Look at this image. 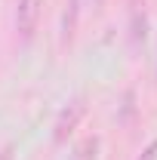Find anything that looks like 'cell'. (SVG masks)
<instances>
[{
	"mask_svg": "<svg viewBox=\"0 0 157 160\" xmlns=\"http://www.w3.org/2000/svg\"><path fill=\"white\" fill-rule=\"evenodd\" d=\"M40 9H43V0H19V6H16V31H19L22 43L34 40V31H37V22H40Z\"/></svg>",
	"mask_w": 157,
	"mask_h": 160,
	"instance_id": "1",
	"label": "cell"
},
{
	"mask_svg": "<svg viewBox=\"0 0 157 160\" xmlns=\"http://www.w3.org/2000/svg\"><path fill=\"white\" fill-rule=\"evenodd\" d=\"M83 111H86L83 102H71V105L59 114V120H56V142H62L65 136H71V129L77 126V120L83 117Z\"/></svg>",
	"mask_w": 157,
	"mask_h": 160,
	"instance_id": "2",
	"label": "cell"
},
{
	"mask_svg": "<svg viewBox=\"0 0 157 160\" xmlns=\"http://www.w3.org/2000/svg\"><path fill=\"white\" fill-rule=\"evenodd\" d=\"M145 28H148V12H145V0H142V3L136 0V3L129 6V40H133V43H142V40H145V34H148Z\"/></svg>",
	"mask_w": 157,
	"mask_h": 160,
	"instance_id": "3",
	"label": "cell"
},
{
	"mask_svg": "<svg viewBox=\"0 0 157 160\" xmlns=\"http://www.w3.org/2000/svg\"><path fill=\"white\" fill-rule=\"evenodd\" d=\"M96 151H99V139H86L77 151L71 154V160H96Z\"/></svg>",
	"mask_w": 157,
	"mask_h": 160,
	"instance_id": "4",
	"label": "cell"
},
{
	"mask_svg": "<svg viewBox=\"0 0 157 160\" xmlns=\"http://www.w3.org/2000/svg\"><path fill=\"white\" fill-rule=\"evenodd\" d=\"M74 25H77V3H71V19L65 16V22H62V40L65 43L74 37Z\"/></svg>",
	"mask_w": 157,
	"mask_h": 160,
	"instance_id": "5",
	"label": "cell"
},
{
	"mask_svg": "<svg viewBox=\"0 0 157 160\" xmlns=\"http://www.w3.org/2000/svg\"><path fill=\"white\" fill-rule=\"evenodd\" d=\"M142 160H157V139L145 148V154H142Z\"/></svg>",
	"mask_w": 157,
	"mask_h": 160,
	"instance_id": "6",
	"label": "cell"
},
{
	"mask_svg": "<svg viewBox=\"0 0 157 160\" xmlns=\"http://www.w3.org/2000/svg\"><path fill=\"white\" fill-rule=\"evenodd\" d=\"M0 160H13V148H6V151L0 154Z\"/></svg>",
	"mask_w": 157,
	"mask_h": 160,
	"instance_id": "7",
	"label": "cell"
},
{
	"mask_svg": "<svg viewBox=\"0 0 157 160\" xmlns=\"http://www.w3.org/2000/svg\"><path fill=\"white\" fill-rule=\"evenodd\" d=\"M93 3H105V0H93Z\"/></svg>",
	"mask_w": 157,
	"mask_h": 160,
	"instance_id": "8",
	"label": "cell"
}]
</instances>
